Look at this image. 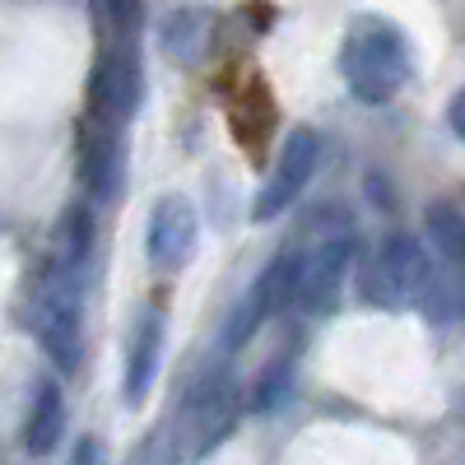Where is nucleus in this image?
Returning <instances> with one entry per match:
<instances>
[{
    "instance_id": "nucleus-1",
    "label": "nucleus",
    "mask_w": 465,
    "mask_h": 465,
    "mask_svg": "<svg viewBox=\"0 0 465 465\" xmlns=\"http://www.w3.org/2000/svg\"><path fill=\"white\" fill-rule=\"evenodd\" d=\"M340 74H344V89L354 94L359 103H391L405 80H410V43L405 33L391 19H377V15H359L344 33V47H340Z\"/></svg>"
},
{
    "instance_id": "nucleus-2",
    "label": "nucleus",
    "mask_w": 465,
    "mask_h": 465,
    "mask_svg": "<svg viewBox=\"0 0 465 465\" xmlns=\"http://www.w3.org/2000/svg\"><path fill=\"white\" fill-rule=\"evenodd\" d=\"M84 280L89 265L52 261L33 298V335L61 377H70L84 359Z\"/></svg>"
},
{
    "instance_id": "nucleus-3",
    "label": "nucleus",
    "mask_w": 465,
    "mask_h": 465,
    "mask_svg": "<svg viewBox=\"0 0 465 465\" xmlns=\"http://www.w3.org/2000/svg\"><path fill=\"white\" fill-rule=\"evenodd\" d=\"M359 293L372 307H410V302H433V298L442 302L438 270L410 232H391V238L368 256Z\"/></svg>"
},
{
    "instance_id": "nucleus-4",
    "label": "nucleus",
    "mask_w": 465,
    "mask_h": 465,
    "mask_svg": "<svg viewBox=\"0 0 465 465\" xmlns=\"http://www.w3.org/2000/svg\"><path fill=\"white\" fill-rule=\"evenodd\" d=\"M298 284H302V261H298L293 252H280L275 261L261 270V280L247 289V298L228 312L223 335H219V359H228V354H238V349H247V344L256 340V331H261L270 317H275V312H284V307L298 298Z\"/></svg>"
},
{
    "instance_id": "nucleus-5",
    "label": "nucleus",
    "mask_w": 465,
    "mask_h": 465,
    "mask_svg": "<svg viewBox=\"0 0 465 465\" xmlns=\"http://www.w3.org/2000/svg\"><path fill=\"white\" fill-rule=\"evenodd\" d=\"M232 423H238V381L228 372V359H214L182 405V433L191 438V456H210L232 433Z\"/></svg>"
},
{
    "instance_id": "nucleus-6",
    "label": "nucleus",
    "mask_w": 465,
    "mask_h": 465,
    "mask_svg": "<svg viewBox=\"0 0 465 465\" xmlns=\"http://www.w3.org/2000/svg\"><path fill=\"white\" fill-rule=\"evenodd\" d=\"M144 94V74H140V56H135V37L107 43L89 70V116L122 126L126 116L140 107Z\"/></svg>"
},
{
    "instance_id": "nucleus-7",
    "label": "nucleus",
    "mask_w": 465,
    "mask_h": 465,
    "mask_svg": "<svg viewBox=\"0 0 465 465\" xmlns=\"http://www.w3.org/2000/svg\"><path fill=\"white\" fill-rule=\"evenodd\" d=\"M317 163H322V140H317L312 131H289V140L280 144V159H275V168H270L261 196H256V205H252V219H256V223L280 219V214L302 196V191H307Z\"/></svg>"
},
{
    "instance_id": "nucleus-8",
    "label": "nucleus",
    "mask_w": 465,
    "mask_h": 465,
    "mask_svg": "<svg viewBox=\"0 0 465 465\" xmlns=\"http://www.w3.org/2000/svg\"><path fill=\"white\" fill-rule=\"evenodd\" d=\"M349 270H354V238H335L317 242V252L302 261V284H298V302L307 317H331L335 302L349 284Z\"/></svg>"
},
{
    "instance_id": "nucleus-9",
    "label": "nucleus",
    "mask_w": 465,
    "mask_h": 465,
    "mask_svg": "<svg viewBox=\"0 0 465 465\" xmlns=\"http://www.w3.org/2000/svg\"><path fill=\"white\" fill-rule=\"evenodd\" d=\"M201 242V219L191 210L186 196H163L149 210V232H144V252L153 270H182Z\"/></svg>"
},
{
    "instance_id": "nucleus-10",
    "label": "nucleus",
    "mask_w": 465,
    "mask_h": 465,
    "mask_svg": "<svg viewBox=\"0 0 465 465\" xmlns=\"http://www.w3.org/2000/svg\"><path fill=\"white\" fill-rule=\"evenodd\" d=\"M122 173H126L122 126L103 122V116H89L84 131H80V182L89 191V201L107 205V201L122 196Z\"/></svg>"
},
{
    "instance_id": "nucleus-11",
    "label": "nucleus",
    "mask_w": 465,
    "mask_h": 465,
    "mask_svg": "<svg viewBox=\"0 0 465 465\" xmlns=\"http://www.w3.org/2000/svg\"><path fill=\"white\" fill-rule=\"evenodd\" d=\"M163 312L159 307H140V317L131 326L126 340V377H122V401L126 405H144L153 377H159V359H163Z\"/></svg>"
},
{
    "instance_id": "nucleus-12",
    "label": "nucleus",
    "mask_w": 465,
    "mask_h": 465,
    "mask_svg": "<svg viewBox=\"0 0 465 465\" xmlns=\"http://www.w3.org/2000/svg\"><path fill=\"white\" fill-rule=\"evenodd\" d=\"M210 10L205 5H177L168 19H163V28H159V37H163V52L177 61V65H196V61H205V52H210Z\"/></svg>"
},
{
    "instance_id": "nucleus-13",
    "label": "nucleus",
    "mask_w": 465,
    "mask_h": 465,
    "mask_svg": "<svg viewBox=\"0 0 465 465\" xmlns=\"http://www.w3.org/2000/svg\"><path fill=\"white\" fill-rule=\"evenodd\" d=\"M65 433V396L56 381H43L33 391V405H28V423H24V451L28 456H52L56 442Z\"/></svg>"
},
{
    "instance_id": "nucleus-14",
    "label": "nucleus",
    "mask_w": 465,
    "mask_h": 465,
    "mask_svg": "<svg viewBox=\"0 0 465 465\" xmlns=\"http://www.w3.org/2000/svg\"><path fill=\"white\" fill-rule=\"evenodd\" d=\"M94 256V210L84 201H74L61 210L56 219V232H52V261H65V265H89Z\"/></svg>"
},
{
    "instance_id": "nucleus-15",
    "label": "nucleus",
    "mask_w": 465,
    "mask_h": 465,
    "mask_svg": "<svg viewBox=\"0 0 465 465\" xmlns=\"http://www.w3.org/2000/svg\"><path fill=\"white\" fill-rule=\"evenodd\" d=\"M423 223H429V238H433V247H438V252H442L456 270H465V219H460L451 205H429Z\"/></svg>"
},
{
    "instance_id": "nucleus-16",
    "label": "nucleus",
    "mask_w": 465,
    "mask_h": 465,
    "mask_svg": "<svg viewBox=\"0 0 465 465\" xmlns=\"http://www.w3.org/2000/svg\"><path fill=\"white\" fill-rule=\"evenodd\" d=\"M94 15L107 33V43H122V37H135L140 24V0H94Z\"/></svg>"
},
{
    "instance_id": "nucleus-17",
    "label": "nucleus",
    "mask_w": 465,
    "mask_h": 465,
    "mask_svg": "<svg viewBox=\"0 0 465 465\" xmlns=\"http://www.w3.org/2000/svg\"><path fill=\"white\" fill-rule=\"evenodd\" d=\"M284 381H289V363H270L261 386H256V410H270L280 396H284Z\"/></svg>"
},
{
    "instance_id": "nucleus-18",
    "label": "nucleus",
    "mask_w": 465,
    "mask_h": 465,
    "mask_svg": "<svg viewBox=\"0 0 465 465\" xmlns=\"http://www.w3.org/2000/svg\"><path fill=\"white\" fill-rule=\"evenodd\" d=\"M65 465H107V451H103V442H98V438H80Z\"/></svg>"
},
{
    "instance_id": "nucleus-19",
    "label": "nucleus",
    "mask_w": 465,
    "mask_h": 465,
    "mask_svg": "<svg viewBox=\"0 0 465 465\" xmlns=\"http://www.w3.org/2000/svg\"><path fill=\"white\" fill-rule=\"evenodd\" d=\"M447 122H451V135L465 144V89L451 98V107H447Z\"/></svg>"
}]
</instances>
